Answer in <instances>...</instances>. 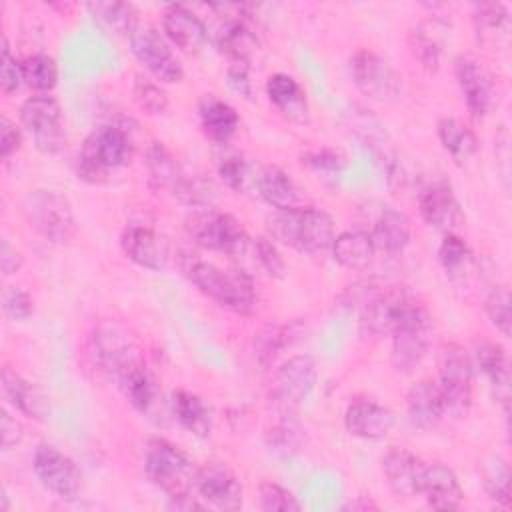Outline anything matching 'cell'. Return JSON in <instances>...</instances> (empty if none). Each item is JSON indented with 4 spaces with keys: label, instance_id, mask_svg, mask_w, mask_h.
I'll return each mask as SVG.
<instances>
[{
    "label": "cell",
    "instance_id": "cell-57",
    "mask_svg": "<svg viewBox=\"0 0 512 512\" xmlns=\"http://www.w3.org/2000/svg\"><path fill=\"white\" fill-rule=\"evenodd\" d=\"M22 266V256L20 252L10 244L8 238H2V246H0V268L4 276H10L14 272H18Z\"/></svg>",
    "mask_w": 512,
    "mask_h": 512
},
{
    "label": "cell",
    "instance_id": "cell-4",
    "mask_svg": "<svg viewBox=\"0 0 512 512\" xmlns=\"http://www.w3.org/2000/svg\"><path fill=\"white\" fill-rule=\"evenodd\" d=\"M144 472L148 480L172 500L190 496V490L194 488L196 468L192 466V460L162 438H154L146 444Z\"/></svg>",
    "mask_w": 512,
    "mask_h": 512
},
{
    "label": "cell",
    "instance_id": "cell-30",
    "mask_svg": "<svg viewBox=\"0 0 512 512\" xmlns=\"http://www.w3.org/2000/svg\"><path fill=\"white\" fill-rule=\"evenodd\" d=\"M216 46L218 50L232 62H250L252 54L256 52L258 40L252 28L242 18L226 20L216 32Z\"/></svg>",
    "mask_w": 512,
    "mask_h": 512
},
{
    "label": "cell",
    "instance_id": "cell-35",
    "mask_svg": "<svg viewBox=\"0 0 512 512\" xmlns=\"http://www.w3.org/2000/svg\"><path fill=\"white\" fill-rule=\"evenodd\" d=\"M146 170L150 184L158 190L172 192L178 180L184 176V170L176 162V158L170 154V150L162 142H152V146L146 152Z\"/></svg>",
    "mask_w": 512,
    "mask_h": 512
},
{
    "label": "cell",
    "instance_id": "cell-13",
    "mask_svg": "<svg viewBox=\"0 0 512 512\" xmlns=\"http://www.w3.org/2000/svg\"><path fill=\"white\" fill-rule=\"evenodd\" d=\"M32 468L40 484L60 498H76L82 488V472L70 456L52 444H40L32 458Z\"/></svg>",
    "mask_w": 512,
    "mask_h": 512
},
{
    "label": "cell",
    "instance_id": "cell-42",
    "mask_svg": "<svg viewBox=\"0 0 512 512\" xmlns=\"http://www.w3.org/2000/svg\"><path fill=\"white\" fill-rule=\"evenodd\" d=\"M120 390L124 392L126 400L140 412H146L156 398V384L154 378L150 376L148 368H140L132 372L128 378H124L120 384Z\"/></svg>",
    "mask_w": 512,
    "mask_h": 512
},
{
    "label": "cell",
    "instance_id": "cell-53",
    "mask_svg": "<svg viewBox=\"0 0 512 512\" xmlns=\"http://www.w3.org/2000/svg\"><path fill=\"white\" fill-rule=\"evenodd\" d=\"M218 176H220V180H222L228 188L240 192V190H244V186H246L248 164H246V160H244L242 156H238V154H228V156H224V158L218 162Z\"/></svg>",
    "mask_w": 512,
    "mask_h": 512
},
{
    "label": "cell",
    "instance_id": "cell-27",
    "mask_svg": "<svg viewBox=\"0 0 512 512\" xmlns=\"http://www.w3.org/2000/svg\"><path fill=\"white\" fill-rule=\"evenodd\" d=\"M2 388L8 400L28 418L46 420L50 414V406L46 396L18 372L10 370L8 366L2 370Z\"/></svg>",
    "mask_w": 512,
    "mask_h": 512
},
{
    "label": "cell",
    "instance_id": "cell-23",
    "mask_svg": "<svg viewBox=\"0 0 512 512\" xmlns=\"http://www.w3.org/2000/svg\"><path fill=\"white\" fill-rule=\"evenodd\" d=\"M346 430L364 440L384 438L394 426V414L390 408L372 400H354L344 412Z\"/></svg>",
    "mask_w": 512,
    "mask_h": 512
},
{
    "label": "cell",
    "instance_id": "cell-9",
    "mask_svg": "<svg viewBox=\"0 0 512 512\" xmlns=\"http://www.w3.org/2000/svg\"><path fill=\"white\" fill-rule=\"evenodd\" d=\"M92 356L116 384L146 366L138 346L118 326H100L92 336Z\"/></svg>",
    "mask_w": 512,
    "mask_h": 512
},
{
    "label": "cell",
    "instance_id": "cell-6",
    "mask_svg": "<svg viewBox=\"0 0 512 512\" xmlns=\"http://www.w3.org/2000/svg\"><path fill=\"white\" fill-rule=\"evenodd\" d=\"M472 360L458 344H444L438 352V378L446 414L462 418L472 406Z\"/></svg>",
    "mask_w": 512,
    "mask_h": 512
},
{
    "label": "cell",
    "instance_id": "cell-11",
    "mask_svg": "<svg viewBox=\"0 0 512 512\" xmlns=\"http://www.w3.org/2000/svg\"><path fill=\"white\" fill-rule=\"evenodd\" d=\"M350 76L362 94L378 102H394L402 92L400 74L372 50H358L350 58Z\"/></svg>",
    "mask_w": 512,
    "mask_h": 512
},
{
    "label": "cell",
    "instance_id": "cell-14",
    "mask_svg": "<svg viewBox=\"0 0 512 512\" xmlns=\"http://www.w3.org/2000/svg\"><path fill=\"white\" fill-rule=\"evenodd\" d=\"M132 54L138 62L160 82H180L184 76L182 64L164 40V36L152 26H140L130 38Z\"/></svg>",
    "mask_w": 512,
    "mask_h": 512
},
{
    "label": "cell",
    "instance_id": "cell-22",
    "mask_svg": "<svg viewBox=\"0 0 512 512\" xmlns=\"http://www.w3.org/2000/svg\"><path fill=\"white\" fill-rule=\"evenodd\" d=\"M424 462L406 448H390L382 458V472L390 490L398 498H412L420 494Z\"/></svg>",
    "mask_w": 512,
    "mask_h": 512
},
{
    "label": "cell",
    "instance_id": "cell-38",
    "mask_svg": "<svg viewBox=\"0 0 512 512\" xmlns=\"http://www.w3.org/2000/svg\"><path fill=\"white\" fill-rule=\"evenodd\" d=\"M290 344V326L280 322H268L264 324L252 340L254 358L262 368H268L274 364V360L280 356V352Z\"/></svg>",
    "mask_w": 512,
    "mask_h": 512
},
{
    "label": "cell",
    "instance_id": "cell-39",
    "mask_svg": "<svg viewBox=\"0 0 512 512\" xmlns=\"http://www.w3.org/2000/svg\"><path fill=\"white\" fill-rule=\"evenodd\" d=\"M438 260L452 280H464L472 268V252L468 244L454 232L446 234L440 242Z\"/></svg>",
    "mask_w": 512,
    "mask_h": 512
},
{
    "label": "cell",
    "instance_id": "cell-52",
    "mask_svg": "<svg viewBox=\"0 0 512 512\" xmlns=\"http://www.w3.org/2000/svg\"><path fill=\"white\" fill-rule=\"evenodd\" d=\"M252 250H254V256H256V262L258 266L268 274V276H274V278H280L284 274V260L278 252V248L272 244V240L268 238H256L254 242H250Z\"/></svg>",
    "mask_w": 512,
    "mask_h": 512
},
{
    "label": "cell",
    "instance_id": "cell-3",
    "mask_svg": "<svg viewBox=\"0 0 512 512\" xmlns=\"http://www.w3.org/2000/svg\"><path fill=\"white\" fill-rule=\"evenodd\" d=\"M188 278L202 294L228 310L248 314L254 306V284L244 270L226 272L210 262L194 260L188 266Z\"/></svg>",
    "mask_w": 512,
    "mask_h": 512
},
{
    "label": "cell",
    "instance_id": "cell-31",
    "mask_svg": "<svg viewBox=\"0 0 512 512\" xmlns=\"http://www.w3.org/2000/svg\"><path fill=\"white\" fill-rule=\"evenodd\" d=\"M270 102L290 120L302 122L306 118V96L300 84L284 72H276L266 82Z\"/></svg>",
    "mask_w": 512,
    "mask_h": 512
},
{
    "label": "cell",
    "instance_id": "cell-36",
    "mask_svg": "<svg viewBox=\"0 0 512 512\" xmlns=\"http://www.w3.org/2000/svg\"><path fill=\"white\" fill-rule=\"evenodd\" d=\"M438 138L442 148L458 162H466L474 156L478 148L476 134L456 118H440L438 122Z\"/></svg>",
    "mask_w": 512,
    "mask_h": 512
},
{
    "label": "cell",
    "instance_id": "cell-24",
    "mask_svg": "<svg viewBox=\"0 0 512 512\" xmlns=\"http://www.w3.org/2000/svg\"><path fill=\"white\" fill-rule=\"evenodd\" d=\"M420 494H424L426 502L436 510H456L462 506L464 498L456 474L440 462L424 466Z\"/></svg>",
    "mask_w": 512,
    "mask_h": 512
},
{
    "label": "cell",
    "instance_id": "cell-12",
    "mask_svg": "<svg viewBox=\"0 0 512 512\" xmlns=\"http://www.w3.org/2000/svg\"><path fill=\"white\" fill-rule=\"evenodd\" d=\"M316 382V364L312 356L300 354L288 358L276 372L270 402L278 416L294 414L296 408L306 400Z\"/></svg>",
    "mask_w": 512,
    "mask_h": 512
},
{
    "label": "cell",
    "instance_id": "cell-41",
    "mask_svg": "<svg viewBox=\"0 0 512 512\" xmlns=\"http://www.w3.org/2000/svg\"><path fill=\"white\" fill-rule=\"evenodd\" d=\"M22 72H24V84L38 90V92H48L56 86L58 80V68L54 58L48 54H32L22 62Z\"/></svg>",
    "mask_w": 512,
    "mask_h": 512
},
{
    "label": "cell",
    "instance_id": "cell-29",
    "mask_svg": "<svg viewBox=\"0 0 512 512\" xmlns=\"http://www.w3.org/2000/svg\"><path fill=\"white\" fill-rule=\"evenodd\" d=\"M334 260L348 270H362L372 264L376 246L368 232L364 230H346L334 236L330 246Z\"/></svg>",
    "mask_w": 512,
    "mask_h": 512
},
{
    "label": "cell",
    "instance_id": "cell-43",
    "mask_svg": "<svg viewBox=\"0 0 512 512\" xmlns=\"http://www.w3.org/2000/svg\"><path fill=\"white\" fill-rule=\"evenodd\" d=\"M472 20L480 38H494L508 28V8L500 2H478L474 4Z\"/></svg>",
    "mask_w": 512,
    "mask_h": 512
},
{
    "label": "cell",
    "instance_id": "cell-56",
    "mask_svg": "<svg viewBox=\"0 0 512 512\" xmlns=\"http://www.w3.org/2000/svg\"><path fill=\"white\" fill-rule=\"evenodd\" d=\"M20 142H22V134H20L18 126L8 116H2V120H0V156L8 158L12 152H16L20 148Z\"/></svg>",
    "mask_w": 512,
    "mask_h": 512
},
{
    "label": "cell",
    "instance_id": "cell-33",
    "mask_svg": "<svg viewBox=\"0 0 512 512\" xmlns=\"http://www.w3.org/2000/svg\"><path fill=\"white\" fill-rule=\"evenodd\" d=\"M258 194L276 210L296 208L298 204V188L290 174H286L278 166H266L258 174L256 180Z\"/></svg>",
    "mask_w": 512,
    "mask_h": 512
},
{
    "label": "cell",
    "instance_id": "cell-7",
    "mask_svg": "<svg viewBox=\"0 0 512 512\" xmlns=\"http://www.w3.org/2000/svg\"><path fill=\"white\" fill-rule=\"evenodd\" d=\"M186 230L196 244L208 250L240 256L250 248V238L246 230L230 214H220L212 210L196 212L186 220Z\"/></svg>",
    "mask_w": 512,
    "mask_h": 512
},
{
    "label": "cell",
    "instance_id": "cell-8",
    "mask_svg": "<svg viewBox=\"0 0 512 512\" xmlns=\"http://www.w3.org/2000/svg\"><path fill=\"white\" fill-rule=\"evenodd\" d=\"M20 122L40 152L58 154L66 146V128L56 98L48 94L30 96L20 106Z\"/></svg>",
    "mask_w": 512,
    "mask_h": 512
},
{
    "label": "cell",
    "instance_id": "cell-40",
    "mask_svg": "<svg viewBox=\"0 0 512 512\" xmlns=\"http://www.w3.org/2000/svg\"><path fill=\"white\" fill-rule=\"evenodd\" d=\"M482 482L492 500L502 504L504 508L510 506V468L506 460L498 454H492L482 466Z\"/></svg>",
    "mask_w": 512,
    "mask_h": 512
},
{
    "label": "cell",
    "instance_id": "cell-54",
    "mask_svg": "<svg viewBox=\"0 0 512 512\" xmlns=\"http://www.w3.org/2000/svg\"><path fill=\"white\" fill-rule=\"evenodd\" d=\"M302 162L318 172H340L346 164V158L340 150L334 148H320L314 152H306L302 156Z\"/></svg>",
    "mask_w": 512,
    "mask_h": 512
},
{
    "label": "cell",
    "instance_id": "cell-15",
    "mask_svg": "<svg viewBox=\"0 0 512 512\" xmlns=\"http://www.w3.org/2000/svg\"><path fill=\"white\" fill-rule=\"evenodd\" d=\"M194 488L200 498L220 510H238L242 506V484L222 462H206L196 470Z\"/></svg>",
    "mask_w": 512,
    "mask_h": 512
},
{
    "label": "cell",
    "instance_id": "cell-21",
    "mask_svg": "<svg viewBox=\"0 0 512 512\" xmlns=\"http://www.w3.org/2000/svg\"><path fill=\"white\" fill-rule=\"evenodd\" d=\"M364 232H368L374 246L386 254H400L410 242V222L406 214L388 204L378 206Z\"/></svg>",
    "mask_w": 512,
    "mask_h": 512
},
{
    "label": "cell",
    "instance_id": "cell-49",
    "mask_svg": "<svg viewBox=\"0 0 512 512\" xmlns=\"http://www.w3.org/2000/svg\"><path fill=\"white\" fill-rule=\"evenodd\" d=\"M302 432L304 430L296 422L294 414H284V416H280L278 424L270 430L268 438H270V444L276 446V450L290 452V450H298L300 448V444L304 440Z\"/></svg>",
    "mask_w": 512,
    "mask_h": 512
},
{
    "label": "cell",
    "instance_id": "cell-32",
    "mask_svg": "<svg viewBox=\"0 0 512 512\" xmlns=\"http://www.w3.org/2000/svg\"><path fill=\"white\" fill-rule=\"evenodd\" d=\"M172 414L178 424L198 438H206L212 430V416L206 404L188 390H174L172 392Z\"/></svg>",
    "mask_w": 512,
    "mask_h": 512
},
{
    "label": "cell",
    "instance_id": "cell-28",
    "mask_svg": "<svg viewBox=\"0 0 512 512\" xmlns=\"http://www.w3.org/2000/svg\"><path fill=\"white\" fill-rule=\"evenodd\" d=\"M198 114L204 134L214 142H228L238 128L236 110L228 102L216 98L214 94H206L200 98Z\"/></svg>",
    "mask_w": 512,
    "mask_h": 512
},
{
    "label": "cell",
    "instance_id": "cell-18",
    "mask_svg": "<svg viewBox=\"0 0 512 512\" xmlns=\"http://www.w3.org/2000/svg\"><path fill=\"white\" fill-rule=\"evenodd\" d=\"M456 80L472 118L482 120L492 104V80L486 68L472 56H458L454 62Z\"/></svg>",
    "mask_w": 512,
    "mask_h": 512
},
{
    "label": "cell",
    "instance_id": "cell-48",
    "mask_svg": "<svg viewBox=\"0 0 512 512\" xmlns=\"http://www.w3.org/2000/svg\"><path fill=\"white\" fill-rule=\"evenodd\" d=\"M260 508L266 512H298L302 504L284 486L276 482H264L260 486Z\"/></svg>",
    "mask_w": 512,
    "mask_h": 512
},
{
    "label": "cell",
    "instance_id": "cell-46",
    "mask_svg": "<svg viewBox=\"0 0 512 512\" xmlns=\"http://www.w3.org/2000/svg\"><path fill=\"white\" fill-rule=\"evenodd\" d=\"M132 94L136 104L148 114H164L168 108V94L162 90L160 84L146 76H136Z\"/></svg>",
    "mask_w": 512,
    "mask_h": 512
},
{
    "label": "cell",
    "instance_id": "cell-55",
    "mask_svg": "<svg viewBox=\"0 0 512 512\" xmlns=\"http://www.w3.org/2000/svg\"><path fill=\"white\" fill-rule=\"evenodd\" d=\"M226 76H228V84L234 92H238L244 98L252 96V80H250L246 62H232L226 70Z\"/></svg>",
    "mask_w": 512,
    "mask_h": 512
},
{
    "label": "cell",
    "instance_id": "cell-26",
    "mask_svg": "<svg viewBox=\"0 0 512 512\" xmlns=\"http://www.w3.org/2000/svg\"><path fill=\"white\" fill-rule=\"evenodd\" d=\"M406 410L408 418L416 428L430 430L434 428L446 414L444 398L432 380H418L410 386L406 394Z\"/></svg>",
    "mask_w": 512,
    "mask_h": 512
},
{
    "label": "cell",
    "instance_id": "cell-50",
    "mask_svg": "<svg viewBox=\"0 0 512 512\" xmlns=\"http://www.w3.org/2000/svg\"><path fill=\"white\" fill-rule=\"evenodd\" d=\"M2 310L10 320L22 322L32 316L34 300L26 290H22L18 286H8L2 292Z\"/></svg>",
    "mask_w": 512,
    "mask_h": 512
},
{
    "label": "cell",
    "instance_id": "cell-2",
    "mask_svg": "<svg viewBox=\"0 0 512 512\" xmlns=\"http://www.w3.org/2000/svg\"><path fill=\"white\" fill-rule=\"evenodd\" d=\"M270 232L282 244L306 252L318 254L334 242V220L320 208H288L276 210L270 220Z\"/></svg>",
    "mask_w": 512,
    "mask_h": 512
},
{
    "label": "cell",
    "instance_id": "cell-5",
    "mask_svg": "<svg viewBox=\"0 0 512 512\" xmlns=\"http://www.w3.org/2000/svg\"><path fill=\"white\" fill-rule=\"evenodd\" d=\"M28 224L50 244L64 246L76 236V218L70 202L54 190H32L22 202Z\"/></svg>",
    "mask_w": 512,
    "mask_h": 512
},
{
    "label": "cell",
    "instance_id": "cell-44",
    "mask_svg": "<svg viewBox=\"0 0 512 512\" xmlns=\"http://www.w3.org/2000/svg\"><path fill=\"white\" fill-rule=\"evenodd\" d=\"M410 50L412 54L418 58V62L430 70L436 72L440 66V56H442V44L438 40V36L434 34V30L426 28V26H418L410 32Z\"/></svg>",
    "mask_w": 512,
    "mask_h": 512
},
{
    "label": "cell",
    "instance_id": "cell-59",
    "mask_svg": "<svg viewBox=\"0 0 512 512\" xmlns=\"http://www.w3.org/2000/svg\"><path fill=\"white\" fill-rule=\"evenodd\" d=\"M368 508H376V504H372L370 500H362V498L344 506V510H368Z\"/></svg>",
    "mask_w": 512,
    "mask_h": 512
},
{
    "label": "cell",
    "instance_id": "cell-17",
    "mask_svg": "<svg viewBox=\"0 0 512 512\" xmlns=\"http://www.w3.org/2000/svg\"><path fill=\"white\" fill-rule=\"evenodd\" d=\"M348 118H350V130L358 136L362 146L370 150V154L376 158L378 164H382L390 180L396 178L398 154H396V148L392 146L386 126L374 114H370V110H364L358 106H352V110L348 112Z\"/></svg>",
    "mask_w": 512,
    "mask_h": 512
},
{
    "label": "cell",
    "instance_id": "cell-10",
    "mask_svg": "<svg viewBox=\"0 0 512 512\" xmlns=\"http://www.w3.org/2000/svg\"><path fill=\"white\" fill-rule=\"evenodd\" d=\"M392 336L390 360L398 372H412L430 346V316L420 304H412Z\"/></svg>",
    "mask_w": 512,
    "mask_h": 512
},
{
    "label": "cell",
    "instance_id": "cell-16",
    "mask_svg": "<svg viewBox=\"0 0 512 512\" xmlns=\"http://www.w3.org/2000/svg\"><path fill=\"white\" fill-rule=\"evenodd\" d=\"M414 302L400 292L374 290L360 306V332L370 336L392 334Z\"/></svg>",
    "mask_w": 512,
    "mask_h": 512
},
{
    "label": "cell",
    "instance_id": "cell-19",
    "mask_svg": "<svg viewBox=\"0 0 512 512\" xmlns=\"http://www.w3.org/2000/svg\"><path fill=\"white\" fill-rule=\"evenodd\" d=\"M418 208L428 226L446 234L454 232L464 222L462 208L446 182H434L426 186L418 196Z\"/></svg>",
    "mask_w": 512,
    "mask_h": 512
},
{
    "label": "cell",
    "instance_id": "cell-58",
    "mask_svg": "<svg viewBox=\"0 0 512 512\" xmlns=\"http://www.w3.org/2000/svg\"><path fill=\"white\" fill-rule=\"evenodd\" d=\"M0 436H2V448L10 450L12 446H16L22 440V426L16 422V418H12L8 412L2 414V428H0Z\"/></svg>",
    "mask_w": 512,
    "mask_h": 512
},
{
    "label": "cell",
    "instance_id": "cell-45",
    "mask_svg": "<svg viewBox=\"0 0 512 512\" xmlns=\"http://www.w3.org/2000/svg\"><path fill=\"white\" fill-rule=\"evenodd\" d=\"M178 202L192 206V208H204L208 210L214 204V188L210 186V182L202 180V178H194L184 174L178 184L174 186V190L170 192Z\"/></svg>",
    "mask_w": 512,
    "mask_h": 512
},
{
    "label": "cell",
    "instance_id": "cell-25",
    "mask_svg": "<svg viewBox=\"0 0 512 512\" xmlns=\"http://www.w3.org/2000/svg\"><path fill=\"white\" fill-rule=\"evenodd\" d=\"M162 30L166 38L184 52H196L206 42L204 22L186 6L172 4L162 16Z\"/></svg>",
    "mask_w": 512,
    "mask_h": 512
},
{
    "label": "cell",
    "instance_id": "cell-34",
    "mask_svg": "<svg viewBox=\"0 0 512 512\" xmlns=\"http://www.w3.org/2000/svg\"><path fill=\"white\" fill-rule=\"evenodd\" d=\"M88 10L92 18L108 32L116 36H128L140 28L138 26V14L132 4L126 2H90Z\"/></svg>",
    "mask_w": 512,
    "mask_h": 512
},
{
    "label": "cell",
    "instance_id": "cell-1",
    "mask_svg": "<svg viewBox=\"0 0 512 512\" xmlns=\"http://www.w3.org/2000/svg\"><path fill=\"white\" fill-rule=\"evenodd\" d=\"M132 152L134 142L126 120L100 126L84 140L76 158V174L86 182L98 184L106 178L108 170L126 166Z\"/></svg>",
    "mask_w": 512,
    "mask_h": 512
},
{
    "label": "cell",
    "instance_id": "cell-37",
    "mask_svg": "<svg viewBox=\"0 0 512 512\" xmlns=\"http://www.w3.org/2000/svg\"><path fill=\"white\" fill-rule=\"evenodd\" d=\"M474 362L480 368V372L490 380L492 386L508 394V358L502 346L494 342H478L474 348Z\"/></svg>",
    "mask_w": 512,
    "mask_h": 512
},
{
    "label": "cell",
    "instance_id": "cell-51",
    "mask_svg": "<svg viewBox=\"0 0 512 512\" xmlns=\"http://www.w3.org/2000/svg\"><path fill=\"white\" fill-rule=\"evenodd\" d=\"M24 84V72L22 62L16 60V56L10 52L8 40H2V66H0V86L4 94L16 92Z\"/></svg>",
    "mask_w": 512,
    "mask_h": 512
},
{
    "label": "cell",
    "instance_id": "cell-47",
    "mask_svg": "<svg viewBox=\"0 0 512 512\" xmlns=\"http://www.w3.org/2000/svg\"><path fill=\"white\" fill-rule=\"evenodd\" d=\"M484 310L496 330L502 332V336H510V294L506 286H494L486 300Z\"/></svg>",
    "mask_w": 512,
    "mask_h": 512
},
{
    "label": "cell",
    "instance_id": "cell-20",
    "mask_svg": "<svg viewBox=\"0 0 512 512\" xmlns=\"http://www.w3.org/2000/svg\"><path fill=\"white\" fill-rule=\"evenodd\" d=\"M122 250L128 260L146 270H164L170 260V242L146 226H128L122 234Z\"/></svg>",
    "mask_w": 512,
    "mask_h": 512
}]
</instances>
